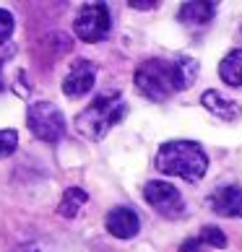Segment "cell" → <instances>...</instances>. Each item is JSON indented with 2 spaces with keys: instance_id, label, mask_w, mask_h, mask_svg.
Masks as SVG:
<instances>
[{
  "instance_id": "5b68a950",
  "label": "cell",
  "mask_w": 242,
  "mask_h": 252,
  "mask_svg": "<svg viewBox=\"0 0 242 252\" xmlns=\"http://www.w3.org/2000/svg\"><path fill=\"white\" fill-rule=\"evenodd\" d=\"M112 29V16L104 3H86L81 13L73 21V32H76L83 42H102Z\"/></svg>"
},
{
  "instance_id": "4fadbf2b",
  "label": "cell",
  "mask_w": 242,
  "mask_h": 252,
  "mask_svg": "<svg viewBox=\"0 0 242 252\" xmlns=\"http://www.w3.org/2000/svg\"><path fill=\"white\" fill-rule=\"evenodd\" d=\"M89 200V195L83 192L81 188H70V190H65L63 192V200H60V216L65 219H76L78 216V211L86 205Z\"/></svg>"
},
{
  "instance_id": "6da1fadb",
  "label": "cell",
  "mask_w": 242,
  "mask_h": 252,
  "mask_svg": "<svg viewBox=\"0 0 242 252\" xmlns=\"http://www.w3.org/2000/svg\"><path fill=\"white\" fill-rule=\"evenodd\" d=\"M198 63L190 55H174V58H151L138 65L136 89L146 99L164 101L174 91H185L195 81Z\"/></svg>"
},
{
  "instance_id": "d6986e66",
  "label": "cell",
  "mask_w": 242,
  "mask_h": 252,
  "mask_svg": "<svg viewBox=\"0 0 242 252\" xmlns=\"http://www.w3.org/2000/svg\"><path fill=\"white\" fill-rule=\"evenodd\" d=\"M3 63H5V55H0V70H3ZM0 89H3V76H0Z\"/></svg>"
},
{
  "instance_id": "ba28073f",
  "label": "cell",
  "mask_w": 242,
  "mask_h": 252,
  "mask_svg": "<svg viewBox=\"0 0 242 252\" xmlns=\"http://www.w3.org/2000/svg\"><path fill=\"white\" fill-rule=\"evenodd\" d=\"M138 229H141V219H138V213L133 208H128V205H117L107 213V231L117 239H130L138 234Z\"/></svg>"
},
{
  "instance_id": "5bb4252c",
  "label": "cell",
  "mask_w": 242,
  "mask_h": 252,
  "mask_svg": "<svg viewBox=\"0 0 242 252\" xmlns=\"http://www.w3.org/2000/svg\"><path fill=\"white\" fill-rule=\"evenodd\" d=\"M203 245H211V247H219V250H224L227 247V234L221 229H216V226H206L201 231V237H198Z\"/></svg>"
},
{
  "instance_id": "8fae6325",
  "label": "cell",
  "mask_w": 242,
  "mask_h": 252,
  "mask_svg": "<svg viewBox=\"0 0 242 252\" xmlns=\"http://www.w3.org/2000/svg\"><path fill=\"white\" fill-rule=\"evenodd\" d=\"M213 16H216V3H203V0H195V3H182L180 5V21L182 24H190V26L208 24Z\"/></svg>"
},
{
  "instance_id": "ac0fdd59",
  "label": "cell",
  "mask_w": 242,
  "mask_h": 252,
  "mask_svg": "<svg viewBox=\"0 0 242 252\" xmlns=\"http://www.w3.org/2000/svg\"><path fill=\"white\" fill-rule=\"evenodd\" d=\"M201 245H203L201 239H188L182 245V252H201Z\"/></svg>"
},
{
  "instance_id": "30bf717a",
  "label": "cell",
  "mask_w": 242,
  "mask_h": 252,
  "mask_svg": "<svg viewBox=\"0 0 242 252\" xmlns=\"http://www.w3.org/2000/svg\"><path fill=\"white\" fill-rule=\"evenodd\" d=\"M203 107H206L208 112H213L216 117H221V120H237L240 115H242V107L237 104V101H232V99H227L224 94H219V91H206L203 94Z\"/></svg>"
},
{
  "instance_id": "52a82bcc",
  "label": "cell",
  "mask_w": 242,
  "mask_h": 252,
  "mask_svg": "<svg viewBox=\"0 0 242 252\" xmlns=\"http://www.w3.org/2000/svg\"><path fill=\"white\" fill-rule=\"evenodd\" d=\"M94 83H97V65L89 60H78V63H73L68 76L63 78V94L65 96H83L94 89Z\"/></svg>"
},
{
  "instance_id": "3957f363",
  "label": "cell",
  "mask_w": 242,
  "mask_h": 252,
  "mask_svg": "<svg viewBox=\"0 0 242 252\" xmlns=\"http://www.w3.org/2000/svg\"><path fill=\"white\" fill-rule=\"evenodd\" d=\"M128 115V104L120 91L99 94L91 104L76 117V130L89 141H102L120 120Z\"/></svg>"
},
{
  "instance_id": "7a4b0ae2",
  "label": "cell",
  "mask_w": 242,
  "mask_h": 252,
  "mask_svg": "<svg viewBox=\"0 0 242 252\" xmlns=\"http://www.w3.org/2000/svg\"><path fill=\"white\" fill-rule=\"evenodd\" d=\"M156 169L185 182H198L208 169V156L193 141H170L156 154Z\"/></svg>"
},
{
  "instance_id": "9c48e42d",
  "label": "cell",
  "mask_w": 242,
  "mask_h": 252,
  "mask_svg": "<svg viewBox=\"0 0 242 252\" xmlns=\"http://www.w3.org/2000/svg\"><path fill=\"white\" fill-rule=\"evenodd\" d=\"M211 211H216L219 216H229V219H242V188L237 185H227L219 188L216 192H211L208 198Z\"/></svg>"
},
{
  "instance_id": "2e32d148",
  "label": "cell",
  "mask_w": 242,
  "mask_h": 252,
  "mask_svg": "<svg viewBox=\"0 0 242 252\" xmlns=\"http://www.w3.org/2000/svg\"><path fill=\"white\" fill-rule=\"evenodd\" d=\"M13 34V16L0 8V44H5Z\"/></svg>"
},
{
  "instance_id": "7c38bea8",
  "label": "cell",
  "mask_w": 242,
  "mask_h": 252,
  "mask_svg": "<svg viewBox=\"0 0 242 252\" xmlns=\"http://www.w3.org/2000/svg\"><path fill=\"white\" fill-rule=\"evenodd\" d=\"M219 76L227 86H242V50H232L219 63Z\"/></svg>"
},
{
  "instance_id": "8992f818",
  "label": "cell",
  "mask_w": 242,
  "mask_h": 252,
  "mask_svg": "<svg viewBox=\"0 0 242 252\" xmlns=\"http://www.w3.org/2000/svg\"><path fill=\"white\" fill-rule=\"evenodd\" d=\"M143 200L151 205L156 213H162V216H167V219H174L185 211V200H182L180 190L170 182H162V180H154V182L146 185L143 188Z\"/></svg>"
},
{
  "instance_id": "e0dca14e",
  "label": "cell",
  "mask_w": 242,
  "mask_h": 252,
  "mask_svg": "<svg viewBox=\"0 0 242 252\" xmlns=\"http://www.w3.org/2000/svg\"><path fill=\"white\" fill-rule=\"evenodd\" d=\"M154 5V0H130V8H138V11H151Z\"/></svg>"
},
{
  "instance_id": "277c9868",
  "label": "cell",
  "mask_w": 242,
  "mask_h": 252,
  "mask_svg": "<svg viewBox=\"0 0 242 252\" xmlns=\"http://www.w3.org/2000/svg\"><path fill=\"white\" fill-rule=\"evenodd\" d=\"M26 125L34 133V138L44 143H58L68 130L63 112L52 101H34L29 107V115H26Z\"/></svg>"
},
{
  "instance_id": "9a60e30c",
  "label": "cell",
  "mask_w": 242,
  "mask_h": 252,
  "mask_svg": "<svg viewBox=\"0 0 242 252\" xmlns=\"http://www.w3.org/2000/svg\"><path fill=\"white\" fill-rule=\"evenodd\" d=\"M18 148V133L16 130H0V158L13 154Z\"/></svg>"
}]
</instances>
